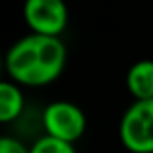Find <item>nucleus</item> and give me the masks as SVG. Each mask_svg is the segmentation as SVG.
I'll list each match as a JSON object with an SVG mask.
<instances>
[{
	"mask_svg": "<svg viewBox=\"0 0 153 153\" xmlns=\"http://www.w3.org/2000/svg\"><path fill=\"white\" fill-rule=\"evenodd\" d=\"M66 56V45L60 37L29 31L8 49L4 68L8 78L19 85L43 87L62 76Z\"/></svg>",
	"mask_w": 153,
	"mask_h": 153,
	"instance_id": "f257e3e1",
	"label": "nucleus"
},
{
	"mask_svg": "<svg viewBox=\"0 0 153 153\" xmlns=\"http://www.w3.org/2000/svg\"><path fill=\"white\" fill-rule=\"evenodd\" d=\"M118 138L130 153H153V99H134L120 118Z\"/></svg>",
	"mask_w": 153,
	"mask_h": 153,
	"instance_id": "f03ea898",
	"label": "nucleus"
},
{
	"mask_svg": "<svg viewBox=\"0 0 153 153\" xmlns=\"http://www.w3.org/2000/svg\"><path fill=\"white\" fill-rule=\"evenodd\" d=\"M43 128L45 134L54 136L64 142L76 143L83 136L87 126L82 107L72 101H52L43 111Z\"/></svg>",
	"mask_w": 153,
	"mask_h": 153,
	"instance_id": "7ed1b4c3",
	"label": "nucleus"
},
{
	"mask_svg": "<svg viewBox=\"0 0 153 153\" xmlns=\"http://www.w3.org/2000/svg\"><path fill=\"white\" fill-rule=\"evenodd\" d=\"M22 14L33 33L60 37L68 25V6L64 0H25Z\"/></svg>",
	"mask_w": 153,
	"mask_h": 153,
	"instance_id": "20e7f679",
	"label": "nucleus"
},
{
	"mask_svg": "<svg viewBox=\"0 0 153 153\" xmlns=\"http://www.w3.org/2000/svg\"><path fill=\"white\" fill-rule=\"evenodd\" d=\"M126 89L134 99H153V60H136L128 68Z\"/></svg>",
	"mask_w": 153,
	"mask_h": 153,
	"instance_id": "39448f33",
	"label": "nucleus"
},
{
	"mask_svg": "<svg viewBox=\"0 0 153 153\" xmlns=\"http://www.w3.org/2000/svg\"><path fill=\"white\" fill-rule=\"evenodd\" d=\"M23 107H25V99L22 93V85L10 78L0 82V122L8 124L19 118Z\"/></svg>",
	"mask_w": 153,
	"mask_h": 153,
	"instance_id": "423d86ee",
	"label": "nucleus"
},
{
	"mask_svg": "<svg viewBox=\"0 0 153 153\" xmlns=\"http://www.w3.org/2000/svg\"><path fill=\"white\" fill-rule=\"evenodd\" d=\"M29 153H76V147L72 142H64V140L45 134L31 143Z\"/></svg>",
	"mask_w": 153,
	"mask_h": 153,
	"instance_id": "0eeeda50",
	"label": "nucleus"
},
{
	"mask_svg": "<svg viewBox=\"0 0 153 153\" xmlns=\"http://www.w3.org/2000/svg\"><path fill=\"white\" fill-rule=\"evenodd\" d=\"M0 153H29V147H25L16 138L4 136V138H0Z\"/></svg>",
	"mask_w": 153,
	"mask_h": 153,
	"instance_id": "6e6552de",
	"label": "nucleus"
}]
</instances>
